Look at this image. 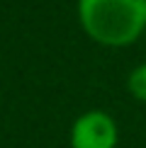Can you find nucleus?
<instances>
[{
  "mask_svg": "<svg viewBox=\"0 0 146 148\" xmlns=\"http://www.w3.org/2000/svg\"><path fill=\"white\" fill-rule=\"evenodd\" d=\"M119 126L105 109H88L78 114L68 131L71 148H117Z\"/></svg>",
  "mask_w": 146,
  "mask_h": 148,
  "instance_id": "2",
  "label": "nucleus"
},
{
  "mask_svg": "<svg viewBox=\"0 0 146 148\" xmlns=\"http://www.w3.org/2000/svg\"><path fill=\"white\" fill-rule=\"evenodd\" d=\"M76 17L97 46L124 49L146 32V0H78Z\"/></svg>",
  "mask_w": 146,
  "mask_h": 148,
  "instance_id": "1",
  "label": "nucleus"
},
{
  "mask_svg": "<svg viewBox=\"0 0 146 148\" xmlns=\"http://www.w3.org/2000/svg\"><path fill=\"white\" fill-rule=\"evenodd\" d=\"M127 92L136 102H146V61L129 71V75H127Z\"/></svg>",
  "mask_w": 146,
  "mask_h": 148,
  "instance_id": "3",
  "label": "nucleus"
}]
</instances>
